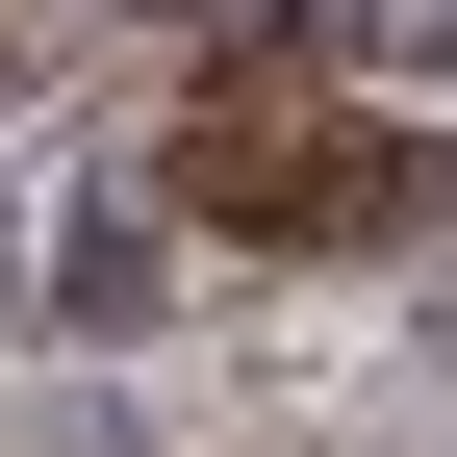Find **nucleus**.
Listing matches in <instances>:
<instances>
[{"label": "nucleus", "instance_id": "1", "mask_svg": "<svg viewBox=\"0 0 457 457\" xmlns=\"http://www.w3.org/2000/svg\"><path fill=\"white\" fill-rule=\"evenodd\" d=\"M179 204L204 228H279V254H381V228H457V128H330V102L228 77L179 128Z\"/></svg>", "mask_w": 457, "mask_h": 457}, {"label": "nucleus", "instance_id": "2", "mask_svg": "<svg viewBox=\"0 0 457 457\" xmlns=\"http://www.w3.org/2000/svg\"><path fill=\"white\" fill-rule=\"evenodd\" d=\"M51 305H77V330H153V305H179V204H77V228H51Z\"/></svg>", "mask_w": 457, "mask_h": 457}]
</instances>
